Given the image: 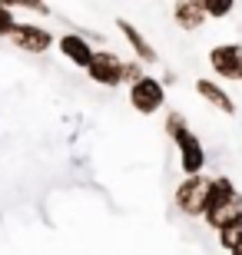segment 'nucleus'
<instances>
[{
	"instance_id": "nucleus-1",
	"label": "nucleus",
	"mask_w": 242,
	"mask_h": 255,
	"mask_svg": "<svg viewBox=\"0 0 242 255\" xmlns=\"http://www.w3.org/2000/svg\"><path fill=\"white\" fill-rule=\"evenodd\" d=\"M206 189H209V176H183V182L176 186V192H173V202H176V209L183 212V216L189 219H203V209H206Z\"/></svg>"
},
{
	"instance_id": "nucleus-2",
	"label": "nucleus",
	"mask_w": 242,
	"mask_h": 255,
	"mask_svg": "<svg viewBox=\"0 0 242 255\" xmlns=\"http://www.w3.org/2000/svg\"><path fill=\"white\" fill-rule=\"evenodd\" d=\"M130 106L140 116H156L166 106V86L159 83V76H143L130 86Z\"/></svg>"
},
{
	"instance_id": "nucleus-3",
	"label": "nucleus",
	"mask_w": 242,
	"mask_h": 255,
	"mask_svg": "<svg viewBox=\"0 0 242 255\" xmlns=\"http://www.w3.org/2000/svg\"><path fill=\"white\" fill-rule=\"evenodd\" d=\"M7 40L17 50H23V53H47L56 43V37L43 23H20V20H17V27H13V33H10Z\"/></svg>"
},
{
	"instance_id": "nucleus-4",
	"label": "nucleus",
	"mask_w": 242,
	"mask_h": 255,
	"mask_svg": "<svg viewBox=\"0 0 242 255\" xmlns=\"http://www.w3.org/2000/svg\"><path fill=\"white\" fill-rule=\"evenodd\" d=\"M86 76H90L96 86L116 90V86L123 83V60L116 57L113 50H93V60L86 66Z\"/></svg>"
},
{
	"instance_id": "nucleus-5",
	"label": "nucleus",
	"mask_w": 242,
	"mask_h": 255,
	"mask_svg": "<svg viewBox=\"0 0 242 255\" xmlns=\"http://www.w3.org/2000/svg\"><path fill=\"white\" fill-rule=\"evenodd\" d=\"M173 142H176V149H179V169H183V176H203V169H206L203 139L193 129H183Z\"/></svg>"
},
{
	"instance_id": "nucleus-6",
	"label": "nucleus",
	"mask_w": 242,
	"mask_h": 255,
	"mask_svg": "<svg viewBox=\"0 0 242 255\" xmlns=\"http://www.w3.org/2000/svg\"><path fill=\"white\" fill-rule=\"evenodd\" d=\"M209 66L219 80H239L242 83V43H216L209 50Z\"/></svg>"
},
{
	"instance_id": "nucleus-7",
	"label": "nucleus",
	"mask_w": 242,
	"mask_h": 255,
	"mask_svg": "<svg viewBox=\"0 0 242 255\" xmlns=\"http://www.w3.org/2000/svg\"><path fill=\"white\" fill-rule=\"evenodd\" d=\"M239 196L242 192L236 189V182L229 176H209V189H206V212H219L226 206H239Z\"/></svg>"
},
{
	"instance_id": "nucleus-8",
	"label": "nucleus",
	"mask_w": 242,
	"mask_h": 255,
	"mask_svg": "<svg viewBox=\"0 0 242 255\" xmlns=\"http://www.w3.org/2000/svg\"><path fill=\"white\" fill-rule=\"evenodd\" d=\"M193 90L199 93V100H206L209 106H216L219 113H226V116L239 113V106H236V100L229 96V90L219 86V80H213V76H199V80L193 83Z\"/></svg>"
},
{
	"instance_id": "nucleus-9",
	"label": "nucleus",
	"mask_w": 242,
	"mask_h": 255,
	"mask_svg": "<svg viewBox=\"0 0 242 255\" xmlns=\"http://www.w3.org/2000/svg\"><path fill=\"white\" fill-rule=\"evenodd\" d=\"M116 27H120V33L126 37V43H130L133 60H140L143 66H156V63H159L156 47H153V43H149V40L140 33V27H136V23H130L126 17H120V20H116Z\"/></svg>"
},
{
	"instance_id": "nucleus-10",
	"label": "nucleus",
	"mask_w": 242,
	"mask_h": 255,
	"mask_svg": "<svg viewBox=\"0 0 242 255\" xmlns=\"http://www.w3.org/2000/svg\"><path fill=\"white\" fill-rule=\"evenodd\" d=\"M93 43L80 33V30H70V33H63L60 37V57H66L73 66H80V70H86L90 66V60H93Z\"/></svg>"
},
{
	"instance_id": "nucleus-11",
	"label": "nucleus",
	"mask_w": 242,
	"mask_h": 255,
	"mask_svg": "<svg viewBox=\"0 0 242 255\" xmlns=\"http://www.w3.org/2000/svg\"><path fill=\"white\" fill-rule=\"evenodd\" d=\"M173 23L179 30H199L206 23L203 0H179V3H173Z\"/></svg>"
},
{
	"instance_id": "nucleus-12",
	"label": "nucleus",
	"mask_w": 242,
	"mask_h": 255,
	"mask_svg": "<svg viewBox=\"0 0 242 255\" xmlns=\"http://www.w3.org/2000/svg\"><path fill=\"white\" fill-rule=\"evenodd\" d=\"M216 236H219V249H223V252H229V255H233L236 249L242 246V212H239V216L233 219V222H226V226L219 229Z\"/></svg>"
},
{
	"instance_id": "nucleus-13",
	"label": "nucleus",
	"mask_w": 242,
	"mask_h": 255,
	"mask_svg": "<svg viewBox=\"0 0 242 255\" xmlns=\"http://www.w3.org/2000/svg\"><path fill=\"white\" fill-rule=\"evenodd\" d=\"M203 10H206V20H223L236 10L233 0H203Z\"/></svg>"
},
{
	"instance_id": "nucleus-14",
	"label": "nucleus",
	"mask_w": 242,
	"mask_h": 255,
	"mask_svg": "<svg viewBox=\"0 0 242 255\" xmlns=\"http://www.w3.org/2000/svg\"><path fill=\"white\" fill-rule=\"evenodd\" d=\"M163 129H166L169 139H176L183 129H189V123H186V116L179 113V110H169V113H166V123H163Z\"/></svg>"
},
{
	"instance_id": "nucleus-15",
	"label": "nucleus",
	"mask_w": 242,
	"mask_h": 255,
	"mask_svg": "<svg viewBox=\"0 0 242 255\" xmlns=\"http://www.w3.org/2000/svg\"><path fill=\"white\" fill-rule=\"evenodd\" d=\"M13 27H17V13H13V7H10V3H0V37L7 40L10 33H13Z\"/></svg>"
},
{
	"instance_id": "nucleus-16",
	"label": "nucleus",
	"mask_w": 242,
	"mask_h": 255,
	"mask_svg": "<svg viewBox=\"0 0 242 255\" xmlns=\"http://www.w3.org/2000/svg\"><path fill=\"white\" fill-rule=\"evenodd\" d=\"M146 76V66L140 63V60H123V83H136V80H143Z\"/></svg>"
},
{
	"instance_id": "nucleus-17",
	"label": "nucleus",
	"mask_w": 242,
	"mask_h": 255,
	"mask_svg": "<svg viewBox=\"0 0 242 255\" xmlns=\"http://www.w3.org/2000/svg\"><path fill=\"white\" fill-rule=\"evenodd\" d=\"M27 7L33 10V13H43V17H47V13H50V7H47V3H27Z\"/></svg>"
},
{
	"instance_id": "nucleus-18",
	"label": "nucleus",
	"mask_w": 242,
	"mask_h": 255,
	"mask_svg": "<svg viewBox=\"0 0 242 255\" xmlns=\"http://www.w3.org/2000/svg\"><path fill=\"white\" fill-rule=\"evenodd\" d=\"M233 255H242V246H239V249H236V252H233Z\"/></svg>"
},
{
	"instance_id": "nucleus-19",
	"label": "nucleus",
	"mask_w": 242,
	"mask_h": 255,
	"mask_svg": "<svg viewBox=\"0 0 242 255\" xmlns=\"http://www.w3.org/2000/svg\"><path fill=\"white\" fill-rule=\"evenodd\" d=\"M239 209H242V196H239Z\"/></svg>"
}]
</instances>
